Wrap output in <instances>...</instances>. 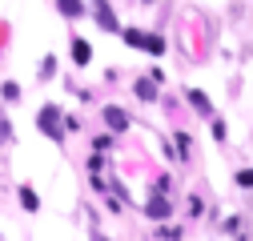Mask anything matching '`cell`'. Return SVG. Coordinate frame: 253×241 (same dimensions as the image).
<instances>
[{"label":"cell","instance_id":"cell-2","mask_svg":"<svg viewBox=\"0 0 253 241\" xmlns=\"http://www.w3.org/2000/svg\"><path fill=\"white\" fill-rule=\"evenodd\" d=\"M105 120H109V129H113V133H121L125 125H129V117H125L117 105H109V109H105Z\"/></svg>","mask_w":253,"mask_h":241},{"label":"cell","instance_id":"cell-6","mask_svg":"<svg viewBox=\"0 0 253 241\" xmlns=\"http://www.w3.org/2000/svg\"><path fill=\"white\" fill-rule=\"evenodd\" d=\"M20 205H24V209H37L41 201H37V193H33V189H20Z\"/></svg>","mask_w":253,"mask_h":241},{"label":"cell","instance_id":"cell-1","mask_svg":"<svg viewBox=\"0 0 253 241\" xmlns=\"http://www.w3.org/2000/svg\"><path fill=\"white\" fill-rule=\"evenodd\" d=\"M125 40H129V44H145L149 52H165V40H157V37H145V33H133V28L125 33Z\"/></svg>","mask_w":253,"mask_h":241},{"label":"cell","instance_id":"cell-8","mask_svg":"<svg viewBox=\"0 0 253 241\" xmlns=\"http://www.w3.org/2000/svg\"><path fill=\"white\" fill-rule=\"evenodd\" d=\"M137 93H141L145 101H153V93H157V88H153V80H141V84H137Z\"/></svg>","mask_w":253,"mask_h":241},{"label":"cell","instance_id":"cell-7","mask_svg":"<svg viewBox=\"0 0 253 241\" xmlns=\"http://www.w3.org/2000/svg\"><path fill=\"white\" fill-rule=\"evenodd\" d=\"M56 4H60V12H69V16L81 12V0H56Z\"/></svg>","mask_w":253,"mask_h":241},{"label":"cell","instance_id":"cell-4","mask_svg":"<svg viewBox=\"0 0 253 241\" xmlns=\"http://www.w3.org/2000/svg\"><path fill=\"white\" fill-rule=\"evenodd\" d=\"M73 60H77V65H88V60H92V48H88L84 40H73Z\"/></svg>","mask_w":253,"mask_h":241},{"label":"cell","instance_id":"cell-3","mask_svg":"<svg viewBox=\"0 0 253 241\" xmlns=\"http://www.w3.org/2000/svg\"><path fill=\"white\" fill-rule=\"evenodd\" d=\"M56 120H60V113H56V109H44V113H41V129L52 133V137H60V125H56Z\"/></svg>","mask_w":253,"mask_h":241},{"label":"cell","instance_id":"cell-9","mask_svg":"<svg viewBox=\"0 0 253 241\" xmlns=\"http://www.w3.org/2000/svg\"><path fill=\"white\" fill-rule=\"evenodd\" d=\"M237 185H245V189H253V169H241V173H237Z\"/></svg>","mask_w":253,"mask_h":241},{"label":"cell","instance_id":"cell-5","mask_svg":"<svg viewBox=\"0 0 253 241\" xmlns=\"http://www.w3.org/2000/svg\"><path fill=\"white\" fill-rule=\"evenodd\" d=\"M97 16H101V24H105V28H117V20H113V12H109L105 0H97Z\"/></svg>","mask_w":253,"mask_h":241},{"label":"cell","instance_id":"cell-10","mask_svg":"<svg viewBox=\"0 0 253 241\" xmlns=\"http://www.w3.org/2000/svg\"><path fill=\"white\" fill-rule=\"evenodd\" d=\"M149 213H153V217H161V213L169 217V205H161V201H153V205H149Z\"/></svg>","mask_w":253,"mask_h":241}]
</instances>
